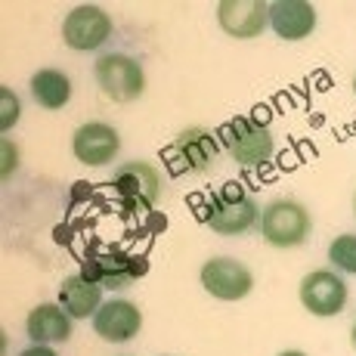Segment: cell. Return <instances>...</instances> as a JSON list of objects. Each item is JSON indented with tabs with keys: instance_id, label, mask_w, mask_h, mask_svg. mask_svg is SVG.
I'll return each instance as SVG.
<instances>
[{
	"instance_id": "9",
	"label": "cell",
	"mask_w": 356,
	"mask_h": 356,
	"mask_svg": "<svg viewBox=\"0 0 356 356\" xmlns=\"http://www.w3.org/2000/svg\"><path fill=\"white\" fill-rule=\"evenodd\" d=\"M143 325V313L130 300H106L93 316V332L108 344H124V341L136 338Z\"/></svg>"
},
{
	"instance_id": "13",
	"label": "cell",
	"mask_w": 356,
	"mask_h": 356,
	"mask_svg": "<svg viewBox=\"0 0 356 356\" xmlns=\"http://www.w3.org/2000/svg\"><path fill=\"white\" fill-rule=\"evenodd\" d=\"M59 304L65 307V313L72 319H87L97 316V310L102 307V289L99 282H93L84 273H74L59 285Z\"/></svg>"
},
{
	"instance_id": "8",
	"label": "cell",
	"mask_w": 356,
	"mask_h": 356,
	"mask_svg": "<svg viewBox=\"0 0 356 356\" xmlns=\"http://www.w3.org/2000/svg\"><path fill=\"white\" fill-rule=\"evenodd\" d=\"M74 159L84 161L87 168H99V164H108L118 155L121 140H118V130L112 124H102V121H90V124L74 130Z\"/></svg>"
},
{
	"instance_id": "1",
	"label": "cell",
	"mask_w": 356,
	"mask_h": 356,
	"mask_svg": "<svg viewBox=\"0 0 356 356\" xmlns=\"http://www.w3.org/2000/svg\"><path fill=\"white\" fill-rule=\"evenodd\" d=\"M220 140L232 159L245 168H260L276 152V140H273L270 127L254 118H232L229 124L220 127Z\"/></svg>"
},
{
	"instance_id": "10",
	"label": "cell",
	"mask_w": 356,
	"mask_h": 356,
	"mask_svg": "<svg viewBox=\"0 0 356 356\" xmlns=\"http://www.w3.org/2000/svg\"><path fill=\"white\" fill-rule=\"evenodd\" d=\"M220 29L229 38H257L264 25L270 22V3L260 0H220L217 3Z\"/></svg>"
},
{
	"instance_id": "3",
	"label": "cell",
	"mask_w": 356,
	"mask_h": 356,
	"mask_svg": "<svg viewBox=\"0 0 356 356\" xmlns=\"http://www.w3.org/2000/svg\"><path fill=\"white\" fill-rule=\"evenodd\" d=\"M310 214L307 208H300L298 202L289 198H276L273 204H266L260 214V232L273 248H298L310 236Z\"/></svg>"
},
{
	"instance_id": "23",
	"label": "cell",
	"mask_w": 356,
	"mask_h": 356,
	"mask_svg": "<svg viewBox=\"0 0 356 356\" xmlns=\"http://www.w3.org/2000/svg\"><path fill=\"white\" fill-rule=\"evenodd\" d=\"M353 90H356V78H353Z\"/></svg>"
},
{
	"instance_id": "12",
	"label": "cell",
	"mask_w": 356,
	"mask_h": 356,
	"mask_svg": "<svg viewBox=\"0 0 356 356\" xmlns=\"http://www.w3.org/2000/svg\"><path fill=\"white\" fill-rule=\"evenodd\" d=\"M270 25L282 40H304L316 29V10L307 0H276L270 3Z\"/></svg>"
},
{
	"instance_id": "11",
	"label": "cell",
	"mask_w": 356,
	"mask_h": 356,
	"mask_svg": "<svg viewBox=\"0 0 356 356\" xmlns=\"http://www.w3.org/2000/svg\"><path fill=\"white\" fill-rule=\"evenodd\" d=\"M115 189L134 204H155L161 195V177L152 164L146 161H127L115 170Z\"/></svg>"
},
{
	"instance_id": "20",
	"label": "cell",
	"mask_w": 356,
	"mask_h": 356,
	"mask_svg": "<svg viewBox=\"0 0 356 356\" xmlns=\"http://www.w3.org/2000/svg\"><path fill=\"white\" fill-rule=\"evenodd\" d=\"M19 356H56V353L50 350V344H31V347H25Z\"/></svg>"
},
{
	"instance_id": "16",
	"label": "cell",
	"mask_w": 356,
	"mask_h": 356,
	"mask_svg": "<svg viewBox=\"0 0 356 356\" xmlns=\"http://www.w3.org/2000/svg\"><path fill=\"white\" fill-rule=\"evenodd\" d=\"M174 149H177V155L186 161V168H193V170L211 168V164H214V159H217V140H214L211 134H204L202 127L183 130V134L177 136Z\"/></svg>"
},
{
	"instance_id": "17",
	"label": "cell",
	"mask_w": 356,
	"mask_h": 356,
	"mask_svg": "<svg viewBox=\"0 0 356 356\" xmlns=\"http://www.w3.org/2000/svg\"><path fill=\"white\" fill-rule=\"evenodd\" d=\"M90 273H93V282L106 285V289H124L127 279L134 276V266H130V260L124 254H118V251H108V254H99L90 260ZM87 276V273H84Z\"/></svg>"
},
{
	"instance_id": "24",
	"label": "cell",
	"mask_w": 356,
	"mask_h": 356,
	"mask_svg": "<svg viewBox=\"0 0 356 356\" xmlns=\"http://www.w3.org/2000/svg\"><path fill=\"white\" fill-rule=\"evenodd\" d=\"M353 204H356V202H353Z\"/></svg>"
},
{
	"instance_id": "15",
	"label": "cell",
	"mask_w": 356,
	"mask_h": 356,
	"mask_svg": "<svg viewBox=\"0 0 356 356\" xmlns=\"http://www.w3.org/2000/svg\"><path fill=\"white\" fill-rule=\"evenodd\" d=\"M31 97L40 108H65L68 99H72V81H68L65 72H56V68H40L31 78Z\"/></svg>"
},
{
	"instance_id": "2",
	"label": "cell",
	"mask_w": 356,
	"mask_h": 356,
	"mask_svg": "<svg viewBox=\"0 0 356 356\" xmlns=\"http://www.w3.org/2000/svg\"><path fill=\"white\" fill-rule=\"evenodd\" d=\"M93 74H97L99 90L115 102H134L146 90L143 65L134 56H124V53H102L97 65H93Z\"/></svg>"
},
{
	"instance_id": "19",
	"label": "cell",
	"mask_w": 356,
	"mask_h": 356,
	"mask_svg": "<svg viewBox=\"0 0 356 356\" xmlns=\"http://www.w3.org/2000/svg\"><path fill=\"white\" fill-rule=\"evenodd\" d=\"M0 102H3V115H0V130H10L19 121V99L10 87H0Z\"/></svg>"
},
{
	"instance_id": "21",
	"label": "cell",
	"mask_w": 356,
	"mask_h": 356,
	"mask_svg": "<svg viewBox=\"0 0 356 356\" xmlns=\"http://www.w3.org/2000/svg\"><path fill=\"white\" fill-rule=\"evenodd\" d=\"M279 356H307V353H300V350H285V353H279Z\"/></svg>"
},
{
	"instance_id": "14",
	"label": "cell",
	"mask_w": 356,
	"mask_h": 356,
	"mask_svg": "<svg viewBox=\"0 0 356 356\" xmlns=\"http://www.w3.org/2000/svg\"><path fill=\"white\" fill-rule=\"evenodd\" d=\"M29 338L34 344H63L72 338V316L65 307L40 304L29 313Z\"/></svg>"
},
{
	"instance_id": "22",
	"label": "cell",
	"mask_w": 356,
	"mask_h": 356,
	"mask_svg": "<svg viewBox=\"0 0 356 356\" xmlns=\"http://www.w3.org/2000/svg\"><path fill=\"white\" fill-rule=\"evenodd\" d=\"M350 341H353V350H356V325H353V334H350Z\"/></svg>"
},
{
	"instance_id": "4",
	"label": "cell",
	"mask_w": 356,
	"mask_h": 356,
	"mask_svg": "<svg viewBox=\"0 0 356 356\" xmlns=\"http://www.w3.org/2000/svg\"><path fill=\"white\" fill-rule=\"evenodd\" d=\"M208 227L220 236H242L257 223V204L251 195H245L236 183L223 186L220 193L208 202V214H204Z\"/></svg>"
},
{
	"instance_id": "7",
	"label": "cell",
	"mask_w": 356,
	"mask_h": 356,
	"mask_svg": "<svg viewBox=\"0 0 356 356\" xmlns=\"http://www.w3.org/2000/svg\"><path fill=\"white\" fill-rule=\"evenodd\" d=\"M300 304L313 316H338L347 304V285L341 282L338 273L332 270H313L300 282Z\"/></svg>"
},
{
	"instance_id": "6",
	"label": "cell",
	"mask_w": 356,
	"mask_h": 356,
	"mask_svg": "<svg viewBox=\"0 0 356 356\" xmlns=\"http://www.w3.org/2000/svg\"><path fill=\"white\" fill-rule=\"evenodd\" d=\"M202 285L217 300H242L254 289V276L248 266L232 257H211L202 266Z\"/></svg>"
},
{
	"instance_id": "18",
	"label": "cell",
	"mask_w": 356,
	"mask_h": 356,
	"mask_svg": "<svg viewBox=\"0 0 356 356\" xmlns=\"http://www.w3.org/2000/svg\"><path fill=\"white\" fill-rule=\"evenodd\" d=\"M328 260H332L334 270L350 273L356 276V236H338L332 245H328Z\"/></svg>"
},
{
	"instance_id": "5",
	"label": "cell",
	"mask_w": 356,
	"mask_h": 356,
	"mask_svg": "<svg viewBox=\"0 0 356 356\" xmlns=\"http://www.w3.org/2000/svg\"><path fill=\"white\" fill-rule=\"evenodd\" d=\"M108 38H112V19L93 3L74 6L63 22V40L72 50H99Z\"/></svg>"
}]
</instances>
